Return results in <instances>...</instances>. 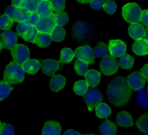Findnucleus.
<instances>
[{
    "mask_svg": "<svg viewBox=\"0 0 148 135\" xmlns=\"http://www.w3.org/2000/svg\"><path fill=\"white\" fill-rule=\"evenodd\" d=\"M132 89L128 85L127 79L117 76L108 84L106 93L109 102L114 106H123L130 101Z\"/></svg>",
    "mask_w": 148,
    "mask_h": 135,
    "instance_id": "1",
    "label": "nucleus"
},
{
    "mask_svg": "<svg viewBox=\"0 0 148 135\" xmlns=\"http://www.w3.org/2000/svg\"><path fill=\"white\" fill-rule=\"evenodd\" d=\"M71 33L76 42L87 43L94 38L95 29L94 25L88 22L77 21L73 24Z\"/></svg>",
    "mask_w": 148,
    "mask_h": 135,
    "instance_id": "2",
    "label": "nucleus"
},
{
    "mask_svg": "<svg viewBox=\"0 0 148 135\" xmlns=\"http://www.w3.org/2000/svg\"><path fill=\"white\" fill-rule=\"evenodd\" d=\"M24 70L22 66L16 62H11L5 67L3 78L9 83H21L24 80Z\"/></svg>",
    "mask_w": 148,
    "mask_h": 135,
    "instance_id": "3",
    "label": "nucleus"
},
{
    "mask_svg": "<svg viewBox=\"0 0 148 135\" xmlns=\"http://www.w3.org/2000/svg\"><path fill=\"white\" fill-rule=\"evenodd\" d=\"M142 9L138 4L135 2L125 5L122 9V15L126 21L131 24L138 23L140 21Z\"/></svg>",
    "mask_w": 148,
    "mask_h": 135,
    "instance_id": "4",
    "label": "nucleus"
},
{
    "mask_svg": "<svg viewBox=\"0 0 148 135\" xmlns=\"http://www.w3.org/2000/svg\"><path fill=\"white\" fill-rule=\"evenodd\" d=\"M103 99L102 93L95 87H91L83 95L84 102L87 104L89 111L96 108L102 103Z\"/></svg>",
    "mask_w": 148,
    "mask_h": 135,
    "instance_id": "5",
    "label": "nucleus"
},
{
    "mask_svg": "<svg viewBox=\"0 0 148 135\" xmlns=\"http://www.w3.org/2000/svg\"><path fill=\"white\" fill-rule=\"evenodd\" d=\"M119 67V63L116 58L112 55H106L101 60L99 68L103 74L106 76H111L117 72Z\"/></svg>",
    "mask_w": 148,
    "mask_h": 135,
    "instance_id": "6",
    "label": "nucleus"
},
{
    "mask_svg": "<svg viewBox=\"0 0 148 135\" xmlns=\"http://www.w3.org/2000/svg\"><path fill=\"white\" fill-rule=\"evenodd\" d=\"M11 50L14 61L21 65L29 59V50L27 46L21 44H17Z\"/></svg>",
    "mask_w": 148,
    "mask_h": 135,
    "instance_id": "7",
    "label": "nucleus"
},
{
    "mask_svg": "<svg viewBox=\"0 0 148 135\" xmlns=\"http://www.w3.org/2000/svg\"><path fill=\"white\" fill-rule=\"evenodd\" d=\"M74 54L78 59L87 63L93 64L94 63L95 56L94 50L90 46H83L77 48L74 52Z\"/></svg>",
    "mask_w": 148,
    "mask_h": 135,
    "instance_id": "8",
    "label": "nucleus"
},
{
    "mask_svg": "<svg viewBox=\"0 0 148 135\" xmlns=\"http://www.w3.org/2000/svg\"><path fill=\"white\" fill-rule=\"evenodd\" d=\"M56 25L55 17L53 13L49 17H39V21L35 27L39 32L50 33Z\"/></svg>",
    "mask_w": 148,
    "mask_h": 135,
    "instance_id": "9",
    "label": "nucleus"
},
{
    "mask_svg": "<svg viewBox=\"0 0 148 135\" xmlns=\"http://www.w3.org/2000/svg\"><path fill=\"white\" fill-rule=\"evenodd\" d=\"M127 80L130 87L134 91L144 87L146 83V79L139 72H135L128 75Z\"/></svg>",
    "mask_w": 148,
    "mask_h": 135,
    "instance_id": "10",
    "label": "nucleus"
},
{
    "mask_svg": "<svg viewBox=\"0 0 148 135\" xmlns=\"http://www.w3.org/2000/svg\"><path fill=\"white\" fill-rule=\"evenodd\" d=\"M1 43L4 48L11 50L17 44V34L12 30L8 29L5 31L1 36Z\"/></svg>",
    "mask_w": 148,
    "mask_h": 135,
    "instance_id": "11",
    "label": "nucleus"
},
{
    "mask_svg": "<svg viewBox=\"0 0 148 135\" xmlns=\"http://www.w3.org/2000/svg\"><path fill=\"white\" fill-rule=\"evenodd\" d=\"M108 47L110 54L115 58L120 57L125 54L126 45L125 43L121 40H109Z\"/></svg>",
    "mask_w": 148,
    "mask_h": 135,
    "instance_id": "12",
    "label": "nucleus"
},
{
    "mask_svg": "<svg viewBox=\"0 0 148 135\" xmlns=\"http://www.w3.org/2000/svg\"><path fill=\"white\" fill-rule=\"evenodd\" d=\"M60 62L57 61L46 59L42 61L41 67L43 74L48 76H53L59 68Z\"/></svg>",
    "mask_w": 148,
    "mask_h": 135,
    "instance_id": "13",
    "label": "nucleus"
},
{
    "mask_svg": "<svg viewBox=\"0 0 148 135\" xmlns=\"http://www.w3.org/2000/svg\"><path fill=\"white\" fill-rule=\"evenodd\" d=\"M61 127L59 123L54 121H48L43 125L42 135H60Z\"/></svg>",
    "mask_w": 148,
    "mask_h": 135,
    "instance_id": "14",
    "label": "nucleus"
},
{
    "mask_svg": "<svg viewBox=\"0 0 148 135\" xmlns=\"http://www.w3.org/2000/svg\"><path fill=\"white\" fill-rule=\"evenodd\" d=\"M31 12H29L24 7H16L13 17L12 18L13 21L20 22H23L28 25V22L30 17Z\"/></svg>",
    "mask_w": 148,
    "mask_h": 135,
    "instance_id": "15",
    "label": "nucleus"
},
{
    "mask_svg": "<svg viewBox=\"0 0 148 135\" xmlns=\"http://www.w3.org/2000/svg\"><path fill=\"white\" fill-rule=\"evenodd\" d=\"M53 6L50 0L41 1L36 10L39 17H46L51 16L53 12Z\"/></svg>",
    "mask_w": 148,
    "mask_h": 135,
    "instance_id": "16",
    "label": "nucleus"
},
{
    "mask_svg": "<svg viewBox=\"0 0 148 135\" xmlns=\"http://www.w3.org/2000/svg\"><path fill=\"white\" fill-rule=\"evenodd\" d=\"M116 123L121 127H130L133 126V119L130 114L127 111L119 112L116 117Z\"/></svg>",
    "mask_w": 148,
    "mask_h": 135,
    "instance_id": "17",
    "label": "nucleus"
},
{
    "mask_svg": "<svg viewBox=\"0 0 148 135\" xmlns=\"http://www.w3.org/2000/svg\"><path fill=\"white\" fill-rule=\"evenodd\" d=\"M128 33L134 40H137L143 38L145 33V27L139 23L131 24L128 27Z\"/></svg>",
    "mask_w": 148,
    "mask_h": 135,
    "instance_id": "18",
    "label": "nucleus"
},
{
    "mask_svg": "<svg viewBox=\"0 0 148 135\" xmlns=\"http://www.w3.org/2000/svg\"><path fill=\"white\" fill-rule=\"evenodd\" d=\"M135 100L137 104L142 108H148V92L146 88L143 87L136 91Z\"/></svg>",
    "mask_w": 148,
    "mask_h": 135,
    "instance_id": "19",
    "label": "nucleus"
},
{
    "mask_svg": "<svg viewBox=\"0 0 148 135\" xmlns=\"http://www.w3.org/2000/svg\"><path fill=\"white\" fill-rule=\"evenodd\" d=\"M133 51L138 55H145L148 54V40L143 38L135 41L132 45Z\"/></svg>",
    "mask_w": 148,
    "mask_h": 135,
    "instance_id": "20",
    "label": "nucleus"
},
{
    "mask_svg": "<svg viewBox=\"0 0 148 135\" xmlns=\"http://www.w3.org/2000/svg\"><path fill=\"white\" fill-rule=\"evenodd\" d=\"M66 83L65 78L61 74L54 75L50 81V88L54 92L61 90Z\"/></svg>",
    "mask_w": 148,
    "mask_h": 135,
    "instance_id": "21",
    "label": "nucleus"
},
{
    "mask_svg": "<svg viewBox=\"0 0 148 135\" xmlns=\"http://www.w3.org/2000/svg\"><path fill=\"white\" fill-rule=\"evenodd\" d=\"M52 39L50 33L38 32V33L34 40V43L40 47H46L49 46L51 42Z\"/></svg>",
    "mask_w": 148,
    "mask_h": 135,
    "instance_id": "22",
    "label": "nucleus"
},
{
    "mask_svg": "<svg viewBox=\"0 0 148 135\" xmlns=\"http://www.w3.org/2000/svg\"><path fill=\"white\" fill-rule=\"evenodd\" d=\"M99 130L101 135H115L117 132L114 123L108 119L105 120L101 124Z\"/></svg>",
    "mask_w": 148,
    "mask_h": 135,
    "instance_id": "23",
    "label": "nucleus"
},
{
    "mask_svg": "<svg viewBox=\"0 0 148 135\" xmlns=\"http://www.w3.org/2000/svg\"><path fill=\"white\" fill-rule=\"evenodd\" d=\"M22 67L26 73L28 74H35L41 68V64L35 59H28L23 65Z\"/></svg>",
    "mask_w": 148,
    "mask_h": 135,
    "instance_id": "24",
    "label": "nucleus"
},
{
    "mask_svg": "<svg viewBox=\"0 0 148 135\" xmlns=\"http://www.w3.org/2000/svg\"><path fill=\"white\" fill-rule=\"evenodd\" d=\"M84 76L88 86L95 87L99 82L101 73L95 70L91 69L87 71Z\"/></svg>",
    "mask_w": 148,
    "mask_h": 135,
    "instance_id": "25",
    "label": "nucleus"
},
{
    "mask_svg": "<svg viewBox=\"0 0 148 135\" xmlns=\"http://www.w3.org/2000/svg\"><path fill=\"white\" fill-rule=\"evenodd\" d=\"M65 30L62 26L56 25L50 33L51 39L53 41L59 42L62 41L65 36Z\"/></svg>",
    "mask_w": 148,
    "mask_h": 135,
    "instance_id": "26",
    "label": "nucleus"
},
{
    "mask_svg": "<svg viewBox=\"0 0 148 135\" xmlns=\"http://www.w3.org/2000/svg\"><path fill=\"white\" fill-rule=\"evenodd\" d=\"M136 125L145 135H148V113L141 115L137 119Z\"/></svg>",
    "mask_w": 148,
    "mask_h": 135,
    "instance_id": "27",
    "label": "nucleus"
},
{
    "mask_svg": "<svg viewBox=\"0 0 148 135\" xmlns=\"http://www.w3.org/2000/svg\"><path fill=\"white\" fill-rule=\"evenodd\" d=\"M112 111L110 107L104 103H101L95 108V113L100 118H106L110 116Z\"/></svg>",
    "mask_w": 148,
    "mask_h": 135,
    "instance_id": "28",
    "label": "nucleus"
},
{
    "mask_svg": "<svg viewBox=\"0 0 148 135\" xmlns=\"http://www.w3.org/2000/svg\"><path fill=\"white\" fill-rule=\"evenodd\" d=\"M109 51V50L108 46L101 41L98 42L94 49V56L97 58H103L106 57Z\"/></svg>",
    "mask_w": 148,
    "mask_h": 135,
    "instance_id": "29",
    "label": "nucleus"
},
{
    "mask_svg": "<svg viewBox=\"0 0 148 135\" xmlns=\"http://www.w3.org/2000/svg\"><path fill=\"white\" fill-rule=\"evenodd\" d=\"M134 58L128 54H125L122 55L119 60V65L123 69H129L133 66L134 62Z\"/></svg>",
    "mask_w": 148,
    "mask_h": 135,
    "instance_id": "30",
    "label": "nucleus"
},
{
    "mask_svg": "<svg viewBox=\"0 0 148 135\" xmlns=\"http://www.w3.org/2000/svg\"><path fill=\"white\" fill-rule=\"evenodd\" d=\"M13 89L10 84L5 80H0V101L5 99Z\"/></svg>",
    "mask_w": 148,
    "mask_h": 135,
    "instance_id": "31",
    "label": "nucleus"
},
{
    "mask_svg": "<svg viewBox=\"0 0 148 135\" xmlns=\"http://www.w3.org/2000/svg\"><path fill=\"white\" fill-rule=\"evenodd\" d=\"M88 89V85L86 80H79L73 86L75 92L78 95H84Z\"/></svg>",
    "mask_w": 148,
    "mask_h": 135,
    "instance_id": "32",
    "label": "nucleus"
},
{
    "mask_svg": "<svg viewBox=\"0 0 148 135\" xmlns=\"http://www.w3.org/2000/svg\"><path fill=\"white\" fill-rule=\"evenodd\" d=\"M75 56L74 52L69 48H64L60 53V62L65 63L70 62Z\"/></svg>",
    "mask_w": 148,
    "mask_h": 135,
    "instance_id": "33",
    "label": "nucleus"
},
{
    "mask_svg": "<svg viewBox=\"0 0 148 135\" xmlns=\"http://www.w3.org/2000/svg\"><path fill=\"white\" fill-rule=\"evenodd\" d=\"M55 17L56 24L60 26H63L66 24L69 21V17L67 13L62 10L53 13Z\"/></svg>",
    "mask_w": 148,
    "mask_h": 135,
    "instance_id": "34",
    "label": "nucleus"
},
{
    "mask_svg": "<svg viewBox=\"0 0 148 135\" xmlns=\"http://www.w3.org/2000/svg\"><path fill=\"white\" fill-rule=\"evenodd\" d=\"M74 69L77 74L85 76L88 70V63L80 59H77L74 65Z\"/></svg>",
    "mask_w": 148,
    "mask_h": 135,
    "instance_id": "35",
    "label": "nucleus"
},
{
    "mask_svg": "<svg viewBox=\"0 0 148 135\" xmlns=\"http://www.w3.org/2000/svg\"><path fill=\"white\" fill-rule=\"evenodd\" d=\"M41 0H24L20 7H24L30 12H36L38 6Z\"/></svg>",
    "mask_w": 148,
    "mask_h": 135,
    "instance_id": "36",
    "label": "nucleus"
},
{
    "mask_svg": "<svg viewBox=\"0 0 148 135\" xmlns=\"http://www.w3.org/2000/svg\"><path fill=\"white\" fill-rule=\"evenodd\" d=\"M13 20L7 14H3L0 16V28L2 30L9 29L13 24Z\"/></svg>",
    "mask_w": 148,
    "mask_h": 135,
    "instance_id": "37",
    "label": "nucleus"
},
{
    "mask_svg": "<svg viewBox=\"0 0 148 135\" xmlns=\"http://www.w3.org/2000/svg\"><path fill=\"white\" fill-rule=\"evenodd\" d=\"M38 31L35 26H32V25H28V29L27 31V32L24 36V38H23L25 41L29 42L31 43L34 42V40L35 38L36 37L38 33Z\"/></svg>",
    "mask_w": 148,
    "mask_h": 135,
    "instance_id": "38",
    "label": "nucleus"
},
{
    "mask_svg": "<svg viewBox=\"0 0 148 135\" xmlns=\"http://www.w3.org/2000/svg\"><path fill=\"white\" fill-rule=\"evenodd\" d=\"M0 135H15L14 126L9 123H2L0 126Z\"/></svg>",
    "mask_w": 148,
    "mask_h": 135,
    "instance_id": "39",
    "label": "nucleus"
},
{
    "mask_svg": "<svg viewBox=\"0 0 148 135\" xmlns=\"http://www.w3.org/2000/svg\"><path fill=\"white\" fill-rule=\"evenodd\" d=\"M103 8L108 14H112L117 9V5L114 1L108 0L104 3Z\"/></svg>",
    "mask_w": 148,
    "mask_h": 135,
    "instance_id": "40",
    "label": "nucleus"
},
{
    "mask_svg": "<svg viewBox=\"0 0 148 135\" xmlns=\"http://www.w3.org/2000/svg\"><path fill=\"white\" fill-rule=\"evenodd\" d=\"M50 1L54 11H62L65 9V0H50Z\"/></svg>",
    "mask_w": 148,
    "mask_h": 135,
    "instance_id": "41",
    "label": "nucleus"
},
{
    "mask_svg": "<svg viewBox=\"0 0 148 135\" xmlns=\"http://www.w3.org/2000/svg\"><path fill=\"white\" fill-rule=\"evenodd\" d=\"M28 25L25 24V23L23 22H18L16 27V32L17 35H18L20 37L22 38H24L28 29Z\"/></svg>",
    "mask_w": 148,
    "mask_h": 135,
    "instance_id": "42",
    "label": "nucleus"
},
{
    "mask_svg": "<svg viewBox=\"0 0 148 135\" xmlns=\"http://www.w3.org/2000/svg\"><path fill=\"white\" fill-rule=\"evenodd\" d=\"M39 20V16L36 12H31L28 22V25H32L35 26Z\"/></svg>",
    "mask_w": 148,
    "mask_h": 135,
    "instance_id": "43",
    "label": "nucleus"
},
{
    "mask_svg": "<svg viewBox=\"0 0 148 135\" xmlns=\"http://www.w3.org/2000/svg\"><path fill=\"white\" fill-rule=\"evenodd\" d=\"M103 0H92L90 3V6L94 10H99L103 7Z\"/></svg>",
    "mask_w": 148,
    "mask_h": 135,
    "instance_id": "44",
    "label": "nucleus"
},
{
    "mask_svg": "<svg viewBox=\"0 0 148 135\" xmlns=\"http://www.w3.org/2000/svg\"><path fill=\"white\" fill-rule=\"evenodd\" d=\"M140 21L146 26L148 27V9L142 11Z\"/></svg>",
    "mask_w": 148,
    "mask_h": 135,
    "instance_id": "45",
    "label": "nucleus"
},
{
    "mask_svg": "<svg viewBox=\"0 0 148 135\" xmlns=\"http://www.w3.org/2000/svg\"><path fill=\"white\" fill-rule=\"evenodd\" d=\"M140 73L145 77L146 81H148V63L145 65L140 69Z\"/></svg>",
    "mask_w": 148,
    "mask_h": 135,
    "instance_id": "46",
    "label": "nucleus"
},
{
    "mask_svg": "<svg viewBox=\"0 0 148 135\" xmlns=\"http://www.w3.org/2000/svg\"><path fill=\"white\" fill-rule=\"evenodd\" d=\"M64 135H81L73 129H69L65 132Z\"/></svg>",
    "mask_w": 148,
    "mask_h": 135,
    "instance_id": "47",
    "label": "nucleus"
},
{
    "mask_svg": "<svg viewBox=\"0 0 148 135\" xmlns=\"http://www.w3.org/2000/svg\"><path fill=\"white\" fill-rule=\"evenodd\" d=\"M24 0H12V5L19 7Z\"/></svg>",
    "mask_w": 148,
    "mask_h": 135,
    "instance_id": "48",
    "label": "nucleus"
},
{
    "mask_svg": "<svg viewBox=\"0 0 148 135\" xmlns=\"http://www.w3.org/2000/svg\"><path fill=\"white\" fill-rule=\"evenodd\" d=\"M143 38L146 40H148V27L145 29V33Z\"/></svg>",
    "mask_w": 148,
    "mask_h": 135,
    "instance_id": "49",
    "label": "nucleus"
},
{
    "mask_svg": "<svg viewBox=\"0 0 148 135\" xmlns=\"http://www.w3.org/2000/svg\"><path fill=\"white\" fill-rule=\"evenodd\" d=\"M76 1L81 3H90L92 0H76Z\"/></svg>",
    "mask_w": 148,
    "mask_h": 135,
    "instance_id": "50",
    "label": "nucleus"
},
{
    "mask_svg": "<svg viewBox=\"0 0 148 135\" xmlns=\"http://www.w3.org/2000/svg\"><path fill=\"white\" fill-rule=\"evenodd\" d=\"M2 43H1V40H0V52H1V50H2Z\"/></svg>",
    "mask_w": 148,
    "mask_h": 135,
    "instance_id": "51",
    "label": "nucleus"
},
{
    "mask_svg": "<svg viewBox=\"0 0 148 135\" xmlns=\"http://www.w3.org/2000/svg\"><path fill=\"white\" fill-rule=\"evenodd\" d=\"M81 135H95L94 134H81Z\"/></svg>",
    "mask_w": 148,
    "mask_h": 135,
    "instance_id": "52",
    "label": "nucleus"
},
{
    "mask_svg": "<svg viewBox=\"0 0 148 135\" xmlns=\"http://www.w3.org/2000/svg\"><path fill=\"white\" fill-rule=\"evenodd\" d=\"M1 28H0V35H1Z\"/></svg>",
    "mask_w": 148,
    "mask_h": 135,
    "instance_id": "53",
    "label": "nucleus"
},
{
    "mask_svg": "<svg viewBox=\"0 0 148 135\" xmlns=\"http://www.w3.org/2000/svg\"><path fill=\"white\" fill-rule=\"evenodd\" d=\"M41 1H47V0H41Z\"/></svg>",
    "mask_w": 148,
    "mask_h": 135,
    "instance_id": "54",
    "label": "nucleus"
},
{
    "mask_svg": "<svg viewBox=\"0 0 148 135\" xmlns=\"http://www.w3.org/2000/svg\"><path fill=\"white\" fill-rule=\"evenodd\" d=\"M147 92H148V87H147Z\"/></svg>",
    "mask_w": 148,
    "mask_h": 135,
    "instance_id": "55",
    "label": "nucleus"
},
{
    "mask_svg": "<svg viewBox=\"0 0 148 135\" xmlns=\"http://www.w3.org/2000/svg\"><path fill=\"white\" fill-rule=\"evenodd\" d=\"M1 122H0V126H1Z\"/></svg>",
    "mask_w": 148,
    "mask_h": 135,
    "instance_id": "56",
    "label": "nucleus"
}]
</instances>
